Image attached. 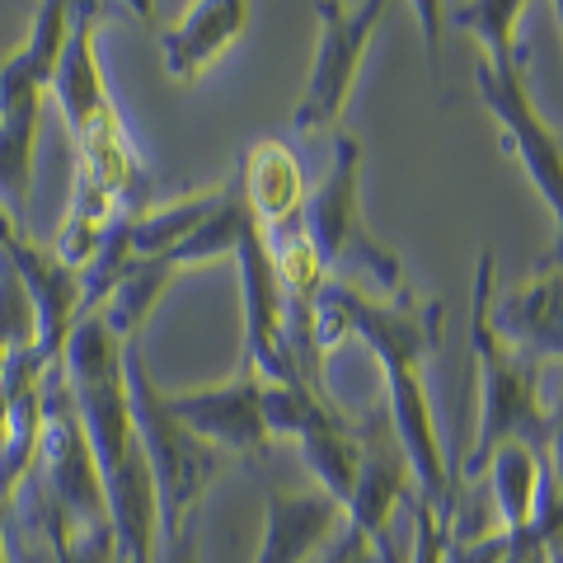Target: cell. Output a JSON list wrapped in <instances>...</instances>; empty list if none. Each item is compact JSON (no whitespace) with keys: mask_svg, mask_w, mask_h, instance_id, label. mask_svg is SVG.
<instances>
[{"mask_svg":"<svg viewBox=\"0 0 563 563\" xmlns=\"http://www.w3.org/2000/svg\"><path fill=\"white\" fill-rule=\"evenodd\" d=\"M14 235H29V231H20V225H14V221H10V211H5V207H0V250H5V244H10Z\"/></svg>","mask_w":563,"mask_h":563,"instance_id":"obj_21","label":"cell"},{"mask_svg":"<svg viewBox=\"0 0 563 563\" xmlns=\"http://www.w3.org/2000/svg\"><path fill=\"white\" fill-rule=\"evenodd\" d=\"M33 339H38V329H33V306L20 287V277L10 268V258L0 254V376H5L14 352L33 347Z\"/></svg>","mask_w":563,"mask_h":563,"instance_id":"obj_17","label":"cell"},{"mask_svg":"<svg viewBox=\"0 0 563 563\" xmlns=\"http://www.w3.org/2000/svg\"><path fill=\"white\" fill-rule=\"evenodd\" d=\"M14 277H20V287L33 306V329H38V339H33V352H43L47 362H62L66 352V339L70 329L85 320V301H80V273L66 268L57 258L52 244H38L33 235H14L5 250Z\"/></svg>","mask_w":563,"mask_h":563,"instance_id":"obj_9","label":"cell"},{"mask_svg":"<svg viewBox=\"0 0 563 563\" xmlns=\"http://www.w3.org/2000/svg\"><path fill=\"white\" fill-rule=\"evenodd\" d=\"M165 554L169 563H198V536H192V526H184L174 540H165Z\"/></svg>","mask_w":563,"mask_h":563,"instance_id":"obj_20","label":"cell"},{"mask_svg":"<svg viewBox=\"0 0 563 563\" xmlns=\"http://www.w3.org/2000/svg\"><path fill=\"white\" fill-rule=\"evenodd\" d=\"M343 503L320 484L296 493H268V526H263L258 563H306L333 531H343Z\"/></svg>","mask_w":563,"mask_h":563,"instance_id":"obj_11","label":"cell"},{"mask_svg":"<svg viewBox=\"0 0 563 563\" xmlns=\"http://www.w3.org/2000/svg\"><path fill=\"white\" fill-rule=\"evenodd\" d=\"M103 20V5H70V38L62 52V66H57V80H52V95L62 109V122L76 151H90L99 141H113V136H128L122 128V113L109 95V80H103V66H99V52H95V33Z\"/></svg>","mask_w":563,"mask_h":563,"instance_id":"obj_8","label":"cell"},{"mask_svg":"<svg viewBox=\"0 0 563 563\" xmlns=\"http://www.w3.org/2000/svg\"><path fill=\"white\" fill-rule=\"evenodd\" d=\"M544 461L554 465V484H559V493H563V399H559V409H554V418H550V455Z\"/></svg>","mask_w":563,"mask_h":563,"instance_id":"obj_19","label":"cell"},{"mask_svg":"<svg viewBox=\"0 0 563 563\" xmlns=\"http://www.w3.org/2000/svg\"><path fill=\"white\" fill-rule=\"evenodd\" d=\"M221 192H225V184L188 192V198L165 202V207H146L141 217H132V254L136 258H169L211 217V211H217Z\"/></svg>","mask_w":563,"mask_h":563,"instance_id":"obj_15","label":"cell"},{"mask_svg":"<svg viewBox=\"0 0 563 563\" xmlns=\"http://www.w3.org/2000/svg\"><path fill=\"white\" fill-rule=\"evenodd\" d=\"M169 277H174L169 258H132V263H128V273H122V282L109 291V301H103L95 314L118 333L122 343H128V339H141V329H146L155 301L165 296Z\"/></svg>","mask_w":563,"mask_h":563,"instance_id":"obj_16","label":"cell"},{"mask_svg":"<svg viewBox=\"0 0 563 563\" xmlns=\"http://www.w3.org/2000/svg\"><path fill=\"white\" fill-rule=\"evenodd\" d=\"M250 29V5L240 0H198L184 10V20L161 33L165 76L169 80H198L202 70Z\"/></svg>","mask_w":563,"mask_h":563,"instance_id":"obj_13","label":"cell"},{"mask_svg":"<svg viewBox=\"0 0 563 563\" xmlns=\"http://www.w3.org/2000/svg\"><path fill=\"white\" fill-rule=\"evenodd\" d=\"M324 563H372V544H366L362 531L343 526V536H339V544H333V554Z\"/></svg>","mask_w":563,"mask_h":563,"instance_id":"obj_18","label":"cell"},{"mask_svg":"<svg viewBox=\"0 0 563 563\" xmlns=\"http://www.w3.org/2000/svg\"><path fill=\"white\" fill-rule=\"evenodd\" d=\"M314 14H320V47H314L310 85H306L301 103H296V118H291L296 136L324 132L343 118L347 95H352V85H357L362 57L376 38L385 5L380 0L376 5H320Z\"/></svg>","mask_w":563,"mask_h":563,"instance_id":"obj_6","label":"cell"},{"mask_svg":"<svg viewBox=\"0 0 563 563\" xmlns=\"http://www.w3.org/2000/svg\"><path fill=\"white\" fill-rule=\"evenodd\" d=\"M488 314H493V329H498L512 347H521L526 357L563 362V263L544 258L521 287H512L503 296V301L493 296Z\"/></svg>","mask_w":563,"mask_h":563,"instance_id":"obj_10","label":"cell"},{"mask_svg":"<svg viewBox=\"0 0 563 563\" xmlns=\"http://www.w3.org/2000/svg\"><path fill=\"white\" fill-rule=\"evenodd\" d=\"M165 404L192 437H202L207 446H217L225 455H258L273 446L268 418H263V376L250 362V352H244V362L221 385L165 390Z\"/></svg>","mask_w":563,"mask_h":563,"instance_id":"obj_7","label":"cell"},{"mask_svg":"<svg viewBox=\"0 0 563 563\" xmlns=\"http://www.w3.org/2000/svg\"><path fill=\"white\" fill-rule=\"evenodd\" d=\"M493 254L479 258V277H474V320L470 343L479 357V385H484V413H479V442H474L465 474L479 479L488 470L493 451L503 442H526L540 461L550 455V413L540 409V362L526 357L493 329Z\"/></svg>","mask_w":563,"mask_h":563,"instance_id":"obj_3","label":"cell"},{"mask_svg":"<svg viewBox=\"0 0 563 563\" xmlns=\"http://www.w3.org/2000/svg\"><path fill=\"white\" fill-rule=\"evenodd\" d=\"M240 184H244V202H250L254 221L263 235H282V231H296L306 211V174L296 165V155L282 146V141L263 136L250 146V155L240 161Z\"/></svg>","mask_w":563,"mask_h":563,"instance_id":"obj_12","label":"cell"},{"mask_svg":"<svg viewBox=\"0 0 563 563\" xmlns=\"http://www.w3.org/2000/svg\"><path fill=\"white\" fill-rule=\"evenodd\" d=\"M320 343H333L343 329L362 333L376 347V357L390 380V422L409 465L422 484V503L442 512L446 507V465H442V446H437V418H432V399L422 385V362L432 357L437 333H442V306L413 301V291L404 287L390 301H372V296L329 282L320 291Z\"/></svg>","mask_w":563,"mask_h":563,"instance_id":"obj_1","label":"cell"},{"mask_svg":"<svg viewBox=\"0 0 563 563\" xmlns=\"http://www.w3.org/2000/svg\"><path fill=\"white\" fill-rule=\"evenodd\" d=\"M122 376H128L136 442L146 451L155 498H161V540H174L184 526H192V507L202 503L211 479L225 470V451L207 446L202 437H192L184 422L169 413L165 390L155 385L146 357H141V339L122 343Z\"/></svg>","mask_w":563,"mask_h":563,"instance_id":"obj_4","label":"cell"},{"mask_svg":"<svg viewBox=\"0 0 563 563\" xmlns=\"http://www.w3.org/2000/svg\"><path fill=\"white\" fill-rule=\"evenodd\" d=\"M544 461L526 446V442H503L493 451V461L484 474H493V498H498V512H503V531H531L536 517H540V503L544 493L559 488L554 474L540 470Z\"/></svg>","mask_w":563,"mask_h":563,"instance_id":"obj_14","label":"cell"},{"mask_svg":"<svg viewBox=\"0 0 563 563\" xmlns=\"http://www.w3.org/2000/svg\"><path fill=\"white\" fill-rule=\"evenodd\" d=\"M465 33L479 38V62H474V90H479L484 109L498 118L503 128V151H512L531 174V184L540 188V198L550 202L559 221V244L554 254H563V136H554L540 122L531 95H526V57L517 38V20L526 5H461Z\"/></svg>","mask_w":563,"mask_h":563,"instance_id":"obj_2","label":"cell"},{"mask_svg":"<svg viewBox=\"0 0 563 563\" xmlns=\"http://www.w3.org/2000/svg\"><path fill=\"white\" fill-rule=\"evenodd\" d=\"M357 184H362V141L343 132L339 146H333L329 179L306 198L301 235L310 244V254L320 258L324 273H333V268L372 273L385 287V301H390V296L404 291V268H399V258L366 231Z\"/></svg>","mask_w":563,"mask_h":563,"instance_id":"obj_5","label":"cell"}]
</instances>
